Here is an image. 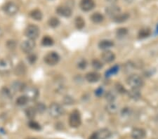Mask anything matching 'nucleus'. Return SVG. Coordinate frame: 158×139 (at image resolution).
<instances>
[{
	"instance_id": "obj_1",
	"label": "nucleus",
	"mask_w": 158,
	"mask_h": 139,
	"mask_svg": "<svg viewBox=\"0 0 158 139\" xmlns=\"http://www.w3.org/2000/svg\"><path fill=\"white\" fill-rule=\"evenodd\" d=\"M127 84L132 88H136L139 89L144 84L143 80L142 79L141 76L137 74L130 75L127 79Z\"/></svg>"
},
{
	"instance_id": "obj_2",
	"label": "nucleus",
	"mask_w": 158,
	"mask_h": 139,
	"mask_svg": "<svg viewBox=\"0 0 158 139\" xmlns=\"http://www.w3.org/2000/svg\"><path fill=\"white\" fill-rule=\"evenodd\" d=\"M49 114L51 117L53 118H58L62 116L64 113L65 110L64 108L62 107V105L56 103H53L49 106Z\"/></svg>"
},
{
	"instance_id": "obj_3",
	"label": "nucleus",
	"mask_w": 158,
	"mask_h": 139,
	"mask_svg": "<svg viewBox=\"0 0 158 139\" xmlns=\"http://www.w3.org/2000/svg\"><path fill=\"white\" fill-rule=\"evenodd\" d=\"M25 35L30 39H36L39 37L40 28L35 25H30L25 29Z\"/></svg>"
},
{
	"instance_id": "obj_4",
	"label": "nucleus",
	"mask_w": 158,
	"mask_h": 139,
	"mask_svg": "<svg viewBox=\"0 0 158 139\" xmlns=\"http://www.w3.org/2000/svg\"><path fill=\"white\" fill-rule=\"evenodd\" d=\"M81 119L80 112L75 110L70 114L69 117V125L73 128H77L81 125Z\"/></svg>"
},
{
	"instance_id": "obj_5",
	"label": "nucleus",
	"mask_w": 158,
	"mask_h": 139,
	"mask_svg": "<svg viewBox=\"0 0 158 139\" xmlns=\"http://www.w3.org/2000/svg\"><path fill=\"white\" fill-rule=\"evenodd\" d=\"M19 8L17 6V4L13 2H6L3 6L4 11L9 16H14V15L16 14L17 12L19 11Z\"/></svg>"
},
{
	"instance_id": "obj_6",
	"label": "nucleus",
	"mask_w": 158,
	"mask_h": 139,
	"mask_svg": "<svg viewBox=\"0 0 158 139\" xmlns=\"http://www.w3.org/2000/svg\"><path fill=\"white\" fill-rule=\"evenodd\" d=\"M44 62L49 65H55L59 62L60 56L57 53L49 52L44 56Z\"/></svg>"
},
{
	"instance_id": "obj_7",
	"label": "nucleus",
	"mask_w": 158,
	"mask_h": 139,
	"mask_svg": "<svg viewBox=\"0 0 158 139\" xmlns=\"http://www.w3.org/2000/svg\"><path fill=\"white\" fill-rule=\"evenodd\" d=\"M12 62L8 59L0 60V74H6L12 69Z\"/></svg>"
},
{
	"instance_id": "obj_8",
	"label": "nucleus",
	"mask_w": 158,
	"mask_h": 139,
	"mask_svg": "<svg viewBox=\"0 0 158 139\" xmlns=\"http://www.w3.org/2000/svg\"><path fill=\"white\" fill-rule=\"evenodd\" d=\"M23 92L25 93L24 96L28 98V100H35L39 95L38 90L34 87H25Z\"/></svg>"
},
{
	"instance_id": "obj_9",
	"label": "nucleus",
	"mask_w": 158,
	"mask_h": 139,
	"mask_svg": "<svg viewBox=\"0 0 158 139\" xmlns=\"http://www.w3.org/2000/svg\"><path fill=\"white\" fill-rule=\"evenodd\" d=\"M35 46H36V44H35V40L29 39L25 40V41L22 43L21 45H20V48H21V50L23 52L30 53L35 49Z\"/></svg>"
},
{
	"instance_id": "obj_10",
	"label": "nucleus",
	"mask_w": 158,
	"mask_h": 139,
	"mask_svg": "<svg viewBox=\"0 0 158 139\" xmlns=\"http://www.w3.org/2000/svg\"><path fill=\"white\" fill-rule=\"evenodd\" d=\"M120 13V8L118 6H115V5H111V6L106 7V14H107V16L110 18H112L113 19L116 16H118Z\"/></svg>"
},
{
	"instance_id": "obj_11",
	"label": "nucleus",
	"mask_w": 158,
	"mask_h": 139,
	"mask_svg": "<svg viewBox=\"0 0 158 139\" xmlns=\"http://www.w3.org/2000/svg\"><path fill=\"white\" fill-rule=\"evenodd\" d=\"M57 14L60 16L68 18L72 15V9L68 5L58 6L56 9Z\"/></svg>"
},
{
	"instance_id": "obj_12",
	"label": "nucleus",
	"mask_w": 158,
	"mask_h": 139,
	"mask_svg": "<svg viewBox=\"0 0 158 139\" xmlns=\"http://www.w3.org/2000/svg\"><path fill=\"white\" fill-rule=\"evenodd\" d=\"M80 6L82 11H89L94 8L95 2L94 0H81Z\"/></svg>"
},
{
	"instance_id": "obj_13",
	"label": "nucleus",
	"mask_w": 158,
	"mask_h": 139,
	"mask_svg": "<svg viewBox=\"0 0 158 139\" xmlns=\"http://www.w3.org/2000/svg\"><path fill=\"white\" fill-rule=\"evenodd\" d=\"M101 59L103 62L107 63H110L113 62L115 59V55L111 51L106 50L102 53L101 54Z\"/></svg>"
},
{
	"instance_id": "obj_14",
	"label": "nucleus",
	"mask_w": 158,
	"mask_h": 139,
	"mask_svg": "<svg viewBox=\"0 0 158 139\" xmlns=\"http://www.w3.org/2000/svg\"><path fill=\"white\" fill-rule=\"evenodd\" d=\"M131 138L133 139H144L146 136V131L141 128H135L131 131Z\"/></svg>"
},
{
	"instance_id": "obj_15",
	"label": "nucleus",
	"mask_w": 158,
	"mask_h": 139,
	"mask_svg": "<svg viewBox=\"0 0 158 139\" xmlns=\"http://www.w3.org/2000/svg\"><path fill=\"white\" fill-rule=\"evenodd\" d=\"M85 79L88 82L95 83L101 79V75L97 72H90L85 75Z\"/></svg>"
},
{
	"instance_id": "obj_16",
	"label": "nucleus",
	"mask_w": 158,
	"mask_h": 139,
	"mask_svg": "<svg viewBox=\"0 0 158 139\" xmlns=\"http://www.w3.org/2000/svg\"><path fill=\"white\" fill-rule=\"evenodd\" d=\"M98 139H108L111 136L110 131L108 129H101L96 132Z\"/></svg>"
},
{
	"instance_id": "obj_17",
	"label": "nucleus",
	"mask_w": 158,
	"mask_h": 139,
	"mask_svg": "<svg viewBox=\"0 0 158 139\" xmlns=\"http://www.w3.org/2000/svg\"><path fill=\"white\" fill-rule=\"evenodd\" d=\"M106 110L110 115H115L119 110V106L114 102H110L106 105Z\"/></svg>"
},
{
	"instance_id": "obj_18",
	"label": "nucleus",
	"mask_w": 158,
	"mask_h": 139,
	"mask_svg": "<svg viewBox=\"0 0 158 139\" xmlns=\"http://www.w3.org/2000/svg\"><path fill=\"white\" fill-rule=\"evenodd\" d=\"M114 46V42L109 39H103L98 43V47L101 49L107 50Z\"/></svg>"
},
{
	"instance_id": "obj_19",
	"label": "nucleus",
	"mask_w": 158,
	"mask_h": 139,
	"mask_svg": "<svg viewBox=\"0 0 158 139\" xmlns=\"http://www.w3.org/2000/svg\"><path fill=\"white\" fill-rule=\"evenodd\" d=\"M129 14L128 13H123V14L120 13L118 16H116L114 18H113V21L117 22V23H122V22H124L127 21L129 19Z\"/></svg>"
},
{
	"instance_id": "obj_20",
	"label": "nucleus",
	"mask_w": 158,
	"mask_h": 139,
	"mask_svg": "<svg viewBox=\"0 0 158 139\" xmlns=\"http://www.w3.org/2000/svg\"><path fill=\"white\" fill-rule=\"evenodd\" d=\"M91 21L94 22V23H101V22L103 21L104 16L101 14V13L96 12L94 13V14L91 16Z\"/></svg>"
},
{
	"instance_id": "obj_21",
	"label": "nucleus",
	"mask_w": 158,
	"mask_h": 139,
	"mask_svg": "<svg viewBox=\"0 0 158 139\" xmlns=\"http://www.w3.org/2000/svg\"><path fill=\"white\" fill-rule=\"evenodd\" d=\"M30 16L35 21H41L42 19L43 15L42 11L39 9H34L30 12Z\"/></svg>"
},
{
	"instance_id": "obj_22",
	"label": "nucleus",
	"mask_w": 158,
	"mask_h": 139,
	"mask_svg": "<svg viewBox=\"0 0 158 139\" xmlns=\"http://www.w3.org/2000/svg\"><path fill=\"white\" fill-rule=\"evenodd\" d=\"M150 30L149 28H147V27H144V28H142L139 30V37L141 38V39H144V38H146L149 37L150 35Z\"/></svg>"
},
{
	"instance_id": "obj_23",
	"label": "nucleus",
	"mask_w": 158,
	"mask_h": 139,
	"mask_svg": "<svg viewBox=\"0 0 158 139\" xmlns=\"http://www.w3.org/2000/svg\"><path fill=\"white\" fill-rule=\"evenodd\" d=\"M75 24L76 27H77V29L81 30L84 27H85V21H84V19L82 18L79 16V17H77L75 18Z\"/></svg>"
},
{
	"instance_id": "obj_24",
	"label": "nucleus",
	"mask_w": 158,
	"mask_h": 139,
	"mask_svg": "<svg viewBox=\"0 0 158 139\" xmlns=\"http://www.w3.org/2000/svg\"><path fill=\"white\" fill-rule=\"evenodd\" d=\"M25 71H26V67H25L24 63H20L15 70V73L18 75H23L25 74Z\"/></svg>"
},
{
	"instance_id": "obj_25",
	"label": "nucleus",
	"mask_w": 158,
	"mask_h": 139,
	"mask_svg": "<svg viewBox=\"0 0 158 139\" xmlns=\"http://www.w3.org/2000/svg\"><path fill=\"white\" fill-rule=\"evenodd\" d=\"M42 44L44 47H51L53 44V40L52 37L49 36H45L43 37L42 40Z\"/></svg>"
},
{
	"instance_id": "obj_26",
	"label": "nucleus",
	"mask_w": 158,
	"mask_h": 139,
	"mask_svg": "<svg viewBox=\"0 0 158 139\" xmlns=\"http://www.w3.org/2000/svg\"><path fill=\"white\" fill-rule=\"evenodd\" d=\"M36 110H35V108L30 107L27 108L26 110H25V114H26V116L30 120H32L35 117V115H36Z\"/></svg>"
},
{
	"instance_id": "obj_27",
	"label": "nucleus",
	"mask_w": 158,
	"mask_h": 139,
	"mask_svg": "<svg viewBox=\"0 0 158 139\" xmlns=\"http://www.w3.org/2000/svg\"><path fill=\"white\" fill-rule=\"evenodd\" d=\"M91 65H92L94 69L96 70H101V68L103 67V63H102L100 60L98 59H94L92 60V62H91Z\"/></svg>"
},
{
	"instance_id": "obj_28",
	"label": "nucleus",
	"mask_w": 158,
	"mask_h": 139,
	"mask_svg": "<svg viewBox=\"0 0 158 139\" xmlns=\"http://www.w3.org/2000/svg\"><path fill=\"white\" fill-rule=\"evenodd\" d=\"M48 24H49L50 27H53V28H55V27H56L59 25L60 21L57 18L52 17L49 18V21H48Z\"/></svg>"
},
{
	"instance_id": "obj_29",
	"label": "nucleus",
	"mask_w": 158,
	"mask_h": 139,
	"mask_svg": "<svg viewBox=\"0 0 158 139\" xmlns=\"http://www.w3.org/2000/svg\"><path fill=\"white\" fill-rule=\"evenodd\" d=\"M28 101V98H27L25 96H21L17 98L16 100V104L20 106H23L26 105V103Z\"/></svg>"
},
{
	"instance_id": "obj_30",
	"label": "nucleus",
	"mask_w": 158,
	"mask_h": 139,
	"mask_svg": "<svg viewBox=\"0 0 158 139\" xmlns=\"http://www.w3.org/2000/svg\"><path fill=\"white\" fill-rule=\"evenodd\" d=\"M105 97H106V99L108 100L109 103H110V102H114V100H115L116 96L113 92H112V91H109V92H108L106 93Z\"/></svg>"
},
{
	"instance_id": "obj_31",
	"label": "nucleus",
	"mask_w": 158,
	"mask_h": 139,
	"mask_svg": "<svg viewBox=\"0 0 158 139\" xmlns=\"http://www.w3.org/2000/svg\"><path fill=\"white\" fill-rule=\"evenodd\" d=\"M127 33H128V30L125 27H120V28L117 30L116 31L117 36L119 37H124V36H126Z\"/></svg>"
},
{
	"instance_id": "obj_32",
	"label": "nucleus",
	"mask_w": 158,
	"mask_h": 139,
	"mask_svg": "<svg viewBox=\"0 0 158 139\" xmlns=\"http://www.w3.org/2000/svg\"><path fill=\"white\" fill-rule=\"evenodd\" d=\"M24 84L23 83H21L20 82H15L14 83H13L12 84V88H14L15 91H23L24 88Z\"/></svg>"
},
{
	"instance_id": "obj_33",
	"label": "nucleus",
	"mask_w": 158,
	"mask_h": 139,
	"mask_svg": "<svg viewBox=\"0 0 158 139\" xmlns=\"http://www.w3.org/2000/svg\"><path fill=\"white\" fill-rule=\"evenodd\" d=\"M129 95L131 96V98H133V99H137V98H139L140 97L139 91V89H136V88H132V89L129 92Z\"/></svg>"
},
{
	"instance_id": "obj_34",
	"label": "nucleus",
	"mask_w": 158,
	"mask_h": 139,
	"mask_svg": "<svg viewBox=\"0 0 158 139\" xmlns=\"http://www.w3.org/2000/svg\"><path fill=\"white\" fill-rule=\"evenodd\" d=\"M35 109L37 112L43 113L46 110V105L42 103H39L35 105Z\"/></svg>"
},
{
	"instance_id": "obj_35",
	"label": "nucleus",
	"mask_w": 158,
	"mask_h": 139,
	"mask_svg": "<svg viewBox=\"0 0 158 139\" xmlns=\"http://www.w3.org/2000/svg\"><path fill=\"white\" fill-rule=\"evenodd\" d=\"M28 125L30 126V128H31L32 129L34 130H40L41 129V126L40 125V124H38L37 122L35 121H30L29 122Z\"/></svg>"
},
{
	"instance_id": "obj_36",
	"label": "nucleus",
	"mask_w": 158,
	"mask_h": 139,
	"mask_svg": "<svg viewBox=\"0 0 158 139\" xmlns=\"http://www.w3.org/2000/svg\"><path fill=\"white\" fill-rule=\"evenodd\" d=\"M118 70H119V67L118 65H114V66L111 67L110 69L108 70V71L106 72V76H110V75L116 74V73L118 72Z\"/></svg>"
},
{
	"instance_id": "obj_37",
	"label": "nucleus",
	"mask_w": 158,
	"mask_h": 139,
	"mask_svg": "<svg viewBox=\"0 0 158 139\" xmlns=\"http://www.w3.org/2000/svg\"><path fill=\"white\" fill-rule=\"evenodd\" d=\"M36 60H37V56L36 55L34 54H30L28 55V56H27V60H28L30 63H31V64L35 63V61H36Z\"/></svg>"
},
{
	"instance_id": "obj_38",
	"label": "nucleus",
	"mask_w": 158,
	"mask_h": 139,
	"mask_svg": "<svg viewBox=\"0 0 158 139\" xmlns=\"http://www.w3.org/2000/svg\"><path fill=\"white\" fill-rule=\"evenodd\" d=\"M63 102L65 105H72L74 103V100L73 99V98L70 96H65L64 98V100H63Z\"/></svg>"
},
{
	"instance_id": "obj_39",
	"label": "nucleus",
	"mask_w": 158,
	"mask_h": 139,
	"mask_svg": "<svg viewBox=\"0 0 158 139\" xmlns=\"http://www.w3.org/2000/svg\"><path fill=\"white\" fill-rule=\"evenodd\" d=\"M86 65H87V63H86V61L85 60H82L78 63V67L80 68V69H85L86 68Z\"/></svg>"
},
{
	"instance_id": "obj_40",
	"label": "nucleus",
	"mask_w": 158,
	"mask_h": 139,
	"mask_svg": "<svg viewBox=\"0 0 158 139\" xmlns=\"http://www.w3.org/2000/svg\"><path fill=\"white\" fill-rule=\"evenodd\" d=\"M116 88H117V90H118V92H119V93H124V88L122 87V86L121 85V84H117V87H116Z\"/></svg>"
},
{
	"instance_id": "obj_41",
	"label": "nucleus",
	"mask_w": 158,
	"mask_h": 139,
	"mask_svg": "<svg viewBox=\"0 0 158 139\" xmlns=\"http://www.w3.org/2000/svg\"><path fill=\"white\" fill-rule=\"evenodd\" d=\"M103 88L99 87V88H97V89L96 90L95 93H96V96H101L102 94H103Z\"/></svg>"
},
{
	"instance_id": "obj_42",
	"label": "nucleus",
	"mask_w": 158,
	"mask_h": 139,
	"mask_svg": "<svg viewBox=\"0 0 158 139\" xmlns=\"http://www.w3.org/2000/svg\"><path fill=\"white\" fill-rule=\"evenodd\" d=\"M89 139H98L97 136H96V133H94L92 135H91L90 137H89Z\"/></svg>"
},
{
	"instance_id": "obj_43",
	"label": "nucleus",
	"mask_w": 158,
	"mask_h": 139,
	"mask_svg": "<svg viewBox=\"0 0 158 139\" xmlns=\"http://www.w3.org/2000/svg\"><path fill=\"white\" fill-rule=\"evenodd\" d=\"M107 2H108L109 3H111V4H114L115 3V2L118 1V0H106Z\"/></svg>"
},
{
	"instance_id": "obj_44",
	"label": "nucleus",
	"mask_w": 158,
	"mask_h": 139,
	"mask_svg": "<svg viewBox=\"0 0 158 139\" xmlns=\"http://www.w3.org/2000/svg\"><path fill=\"white\" fill-rule=\"evenodd\" d=\"M125 1L127 2H128V3H131V2H132V0H125Z\"/></svg>"
},
{
	"instance_id": "obj_45",
	"label": "nucleus",
	"mask_w": 158,
	"mask_h": 139,
	"mask_svg": "<svg viewBox=\"0 0 158 139\" xmlns=\"http://www.w3.org/2000/svg\"><path fill=\"white\" fill-rule=\"evenodd\" d=\"M26 139H36V138H27Z\"/></svg>"
}]
</instances>
